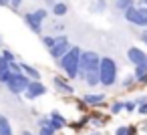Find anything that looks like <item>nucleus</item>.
Here are the masks:
<instances>
[{
  "instance_id": "f257e3e1",
  "label": "nucleus",
  "mask_w": 147,
  "mask_h": 135,
  "mask_svg": "<svg viewBox=\"0 0 147 135\" xmlns=\"http://www.w3.org/2000/svg\"><path fill=\"white\" fill-rule=\"evenodd\" d=\"M81 55H83V49L81 47H77V45H73L71 47V51L61 59V61H57V65H59V69L63 71V75L69 79V81H75V79H79V67H81Z\"/></svg>"
},
{
  "instance_id": "f03ea898",
  "label": "nucleus",
  "mask_w": 147,
  "mask_h": 135,
  "mask_svg": "<svg viewBox=\"0 0 147 135\" xmlns=\"http://www.w3.org/2000/svg\"><path fill=\"white\" fill-rule=\"evenodd\" d=\"M99 73H101V87H113V85H117L119 67H117V61H115V59H111V57H101Z\"/></svg>"
},
{
  "instance_id": "7ed1b4c3",
  "label": "nucleus",
  "mask_w": 147,
  "mask_h": 135,
  "mask_svg": "<svg viewBox=\"0 0 147 135\" xmlns=\"http://www.w3.org/2000/svg\"><path fill=\"white\" fill-rule=\"evenodd\" d=\"M47 16H49V10H47V8H36V10L24 12V14H22V20H24V24L30 28V32L42 36V28H45Z\"/></svg>"
},
{
  "instance_id": "20e7f679",
  "label": "nucleus",
  "mask_w": 147,
  "mask_h": 135,
  "mask_svg": "<svg viewBox=\"0 0 147 135\" xmlns=\"http://www.w3.org/2000/svg\"><path fill=\"white\" fill-rule=\"evenodd\" d=\"M101 65V55L95 53V51H83L81 55V67H79V79L83 81L87 71L93 69V67H99Z\"/></svg>"
},
{
  "instance_id": "39448f33",
  "label": "nucleus",
  "mask_w": 147,
  "mask_h": 135,
  "mask_svg": "<svg viewBox=\"0 0 147 135\" xmlns=\"http://www.w3.org/2000/svg\"><path fill=\"white\" fill-rule=\"evenodd\" d=\"M28 85H30V79H28L24 73H20V75H12L4 87H6V91L12 93V95H24L26 89H28Z\"/></svg>"
},
{
  "instance_id": "423d86ee",
  "label": "nucleus",
  "mask_w": 147,
  "mask_h": 135,
  "mask_svg": "<svg viewBox=\"0 0 147 135\" xmlns=\"http://www.w3.org/2000/svg\"><path fill=\"white\" fill-rule=\"evenodd\" d=\"M71 41H69V36L67 34H57V43L49 49V55H51V59H55V61H61L69 51H71Z\"/></svg>"
},
{
  "instance_id": "0eeeda50",
  "label": "nucleus",
  "mask_w": 147,
  "mask_h": 135,
  "mask_svg": "<svg viewBox=\"0 0 147 135\" xmlns=\"http://www.w3.org/2000/svg\"><path fill=\"white\" fill-rule=\"evenodd\" d=\"M53 87L61 97H73L75 95V87L65 75H55L53 77Z\"/></svg>"
},
{
  "instance_id": "6e6552de",
  "label": "nucleus",
  "mask_w": 147,
  "mask_h": 135,
  "mask_svg": "<svg viewBox=\"0 0 147 135\" xmlns=\"http://www.w3.org/2000/svg\"><path fill=\"white\" fill-rule=\"evenodd\" d=\"M47 85L42 83V81H30V85H28V89H26V93H24V99L26 101H36V99H40L42 95H47Z\"/></svg>"
},
{
  "instance_id": "1a4fd4ad",
  "label": "nucleus",
  "mask_w": 147,
  "mask_h": 135,
  "mask_svg": "<svg viewBox=\"0 0 147 135\" xmlns=\"http://www.w3.org/2000/svg\"><path fill=\"white\" fill-rule=\"evenodd\" d=\"M127 61L133 65V67H139V65H147V53L139 47H131L127 49Z\"/></svg>"
},
{
  "instance_id": "9d476101",
  "label": "nucleus",
  "mask_w": 147,
  "mask_h": 135,
  "mask_svg": "<svg viewBox=\"0 0 147 135\" xmlns=\"http://www.w3.org/2000/svg\"><path fill=\"white\" fill-rule=\"evenodd\" d=\"M123 16H125V20H127L131 26L145 28V24H143V20H141V14H139V8H137V4H135V6H131L129 10H125V12H123Z\"/></svg>"
},
{
  "instance_id": "9b49d317",
  "label": "nucleus",
  "mask_w": 147,
  "mask_h": 135,
  "mask_svg": "<svg viewBox=\"0 0 147 135\" xmlns=\"http://www.w3.org/2000/svg\"><path fill=\"white\" fill-rule=\"evenodd\" d=\"M81 99H83V103H87V107H103L107 101V95L105 93H85Z\"/></svg>"
},
{
  "instance_id": "f8f14e48",
  "label": "nucleus",
  "mask_w": 147,
  "mask_h": 135,
  "mask_svg": "<svg viewBox=\"0 0 147 135\" xmlns=\"http://www.w3.org/2000/svg\"><path fill=\"white\" fill-rule=\"evenodd\" d=\"M49 121H51V127L59 133V131H63L67 125H69V121H67V117L61 113V111H51L49 113Z\"/></svg>"
},
{
  "instance_id": "ddd939ff",
  "label": "nucleus",
  "mask_w": 147,
  "mask_h": 135,
  "mask_svg": "<svg viewBox=\"0 0 147 135\" xmlns=\"http://www.w3.org/2000/svg\"><path fill=\"white\" fill-rule=\"evenodd\" d=\"M83 81L87 83V87H99V85H101V73H99V67L89 69Z\"/></svg>"
},
{
  "instance_id": "4468645a",
  "label": "nucleus",
  "mask_w": 147,
  "mask_h": 135,
  "mask_svg": "<svg viewBox=\"0 0 147 135\" xmlns=\"http://www.w3.org/2000/svg\"><path fill=\"white\" fill-rule=\"evenodd\" d=\"M20 67H22V73H24L30 81H42V75H40V71H38L34 65H28V63L20 61Z\"/></svg>"
},
{
  "instance_id": "2eb2a0df",
  "label": "nucleus",
  "mask_w": 147,
  "mask_h": 135,
  "mask_svg": "<svg viewBox=\"0 0 147 135\" xmlns=\"http://www.w3.org/2000/svg\"><path fill=\"white\" fill-rule=\"evenodd\" d=\"M10 77H12V73H10V65H8L2 57H0V85H6Z\"/></svg>"
},
{
  "instance_id": "dca6fc26",
  "label": "nucleus",
  "mask_w": 147,
  "mask_h": 135,
  "mask_svg": "<svg viewBox=\"0 0 147 135\" xmlns=\"http://www.w3.org/2000/svg\"><path fill=\"white\" fill-rule=\"evenodd\" d=\"M0 135H14L10 119L6 115H2V113H0Z\"/></svg>"
},
{
  "instance_id": "f3484780",
  "label": "nucleus",
  "mask_w": 147,
  "mask_h": 135,
  "mask_svg": "<svg viewBox=\"0 0 147 135\" xmlns=\"http://www.w3.org/2000/svg\"><path fill=\"white\" fill-rule=\"evenodd\" d=\"M51 12H53L57 18H61V16H65V14L69 12V6H67V2H61V0H59V2L51 8Z\"/></svg>"
},
{
  "instance_id": "a211bd4d",
  "label": "nucleus",
  "mask_w": 147,
  "mask_h": 135,
  "mask_svg": "<svg viewBox=\"0 0 147 135\" xmlns=\"http://www.w3.org/2000/svg\"><path fill=\"white\" fill-rule=\"evenodd\" d=\"M89 123H91V113H85V115H81V119H79L77 123H71V127H73L75 131H79V129L87 127Z\"/></svg>"
},
{
  "instance_id": "6ab92c4d",
  "label": "nucleus",
  "mask_w": 147,
  "mask_h": 135,
  "mask_svg": "<svg viewBox=\"0 0 147 135\" xmlns=\"http://www.w3.org/2000/svg\"><path fill=\"white\" fill-rule=\"evenodd\" d=\"M133 77L137 83H141L145 77H147V65H139V67H133Z\"/></svg>"
},
{
  "instance_id": "aec40b11",
  "label": "nucleus",
  "mask_w": 147,
  "mask_h": 135,
  "mask_svg": "<svg viewBox=\"0 0 147 135\" xmlns=\"http://www.w3.org/2000/svg\"><path fill=\"white\" fill-rule=\"evenodd\" d=\"M121 111H125V101H119V99H115V101L109 105V113H111V115H119Z\"/></svg>"
},
{
  "instance_id": "412c9836",
  "label": "nucleus",
  "mask_w": 147,
  "mask_h": 135,
  "mask_svg": "<svg viewBox=\"0 0 147 135\" xmlns=\"http://www.w3.org/2000/svg\"><path fill=\"white\" fill-rule=\"evenodd\" d=\"M131 6H135V0H115V8H117L119 12H125V10H129Z\"/></svg>"
},
{
  "instance_id": "4be33fe9",
  "label": "nucleus",
  "mask_w": 147,
  "mask_h": 135,
  "mask_svg": "<svg viewBox=\"0 0 147 135\" xmlns=\"http://www.w3.org/2000/svg\"><path fill=\"white\" fill-rule=\"evenodd\" d=\"M107 0H93V4H91V12H105L107 10Z\"/></svg>"
},
{
  "instance_id": "5701e85b",
  "label": "nucleus",
  "mask_w": 147,
  "mask_h": 135,
  "mask_svg": "<svg viewBox=\"0 0 147 135\" xmlns=\"http://www.w3.org/2000/svg\"><path fill=\"white\" fill-rule=\"evenodd\" d=\"M40 43H42V45H45V49L49 51V49L57 43V34H42V36H40Z\"/></svg>"
},
{
  "instance_id": "b1692460",
  "label": "nucleus",
  "mask_w": 147,
  "mask_h": 135,
  "mask_svg": "<svg viewBox=\"0 0 147 135\" xmlns=\"http://www.w3.org/2000/svg\"><path fill=\"white\" fill-rule=\"evenodd\" d=\"M0 57H2L6 63H16L18 59H16V55L10 51V49H2V51H0Z\"/></svg>"
},
{
  "instance_id": "393cba45",
  "label": "nucleus",
  "mask_w": 147,
  "mask_h": 135,
  "mask_svg": "<svg viewBox=\"0 0 147 135\" xmlns=\"http://www.w3.org/2000/svg\"><path fill=\"white\" fill-rule=\"evenodd\" d=\"M107 121H109V119H105L103 115H99V113H91V123H93L95 127H103Z\"/></svg>"
},
{
  "instance_id": "a878e982",
  "label": "nucleus",
  "mask_w": 147,
  "mask_h": 135,
  "mask_svg": "<svg viewBox=\"0 0 147 135\" xmlns=\"http://www.w3.org/2000/svg\"><path fill=\"white\" fill-rule=\"evenodd\" d=\"M135 83H137V81H135V77H133V73H131V75H127V77H125V79L121 81V87L129 91V89H131V87H133Z\"/></svg>"
},
{
  "instance_id": "bb28decb",
  "label": "nucleus",
  "mask_w": 147,
  "mask_h": 135,
  "mask_svg": "<svg viewBox=\"0 0 147 135\" xmlns=\"http://www.w3.org/2000/svg\"><path fill=\"white\" fill-rule=\"evenodd\" d=\"M51 125V121H49V115H40L38 119H36V127L38 129H42V127H49Z\"/></svg>"
},
{
  "instance_id": "cd10ccee",
  "label": "nucleus",
  "mask_w": 147,
  "mask_h": 135,
  "mask_svg": "<svg viewBox=\"0 0 147 135\" xmlns=\"http://www.w3.org/2000/svg\"><path fill=\"white\" fill-rule=\"evenodd\" d=\"M125 111H127V113H135V111H137V103H135V99L125 101Z\"/></svg>"
},
{
  "instance_id": "c85d7f7f",
  "label": "nucleus",
  "mask_w": 147,
  "mask_h": 135,
  "mask_svg": "<svg viewBox=\"0 0 147 135\" xmlns=\"http://www.w3.org/2000/svg\"><path fill=\"white\" fill-rule=\"evenodd\" d=\"M8 65H10V73H12V75H20V73H22L20 61H16V63H8Z\"/></svg>"
},
{
  "instance_id": "c756f323",
  "label": "nucleus",
  "mask_w": 147,
  "mask_h": 135,
  "mask_svg": "<svg viewBox=\"0 0 147 135\" xmlns=\"http://www.w3.org/2000/svg\"><path fill=\"white\" fill-rule=\"evenodd\" d=\"M137 8H139V14H141V20H143V24H145V28H147V6H143V4H139Z\"/></svg>"
},
{
  "instance_id": "7c9ffc66",
  "label": "nucleus",
  "mask_w": 147,
  "mask_h": 135,
  "mask_svg": "<svg viewBox=\"0 0 147 135\" xmlns=\"http://www.w3.org/2000/svg\"><path fill=\"white\" fill-rule=\"evenodd\" d=\"M113 135H129V125H119Z\"/></svg>"
},
{
  "instance_id": "2f4dec72",
  "label": "nucleus",
  "mask_w": 147,
  "mask_h": 135,
  "mask_svg": "<svg viewBox=\"0 0 147 135\" xmlns=\"http://www.w3.org/2000/svg\"><path fill=\"white\" fill-rule=\"evenodd\" d=\"M87 109H89V107H87V103H83V99H79V101H77V111H81V113L85 115V113H87Z\"/></svg>"
},
{
  "instance_id": "473e14b6",
  "label": "nucleus",
  "mask_w": 147,
  "mask_h": 135,
  "mask_svg": "<svg viewBox=\"0 0 147 135\" xmlns=\"http://www.w3.org/2000/svg\"><path fill=\"white\" fill-rule=\"evenodd\" d=\"M38 133H42V135H57V131L49 125V127H42V129H38Z\"/></svg>"
},
{
  "instance_id": "72a5a7b5",
  "label": "nucleus",
  "mask_w": 147,
  "mask_h": 135,
  "mask_svg": "<svg viewBox=\"0 0 147 135\" xmlns=\"http://www.w3.org/2000/svg\"><path fill=\"white\" fill-rule=\"evenodd\" d=\"M22 2H24V0H10V8H14V10H18V8L22 6Z\"/></svg>"
},
{
  "instance_id": "f704fd0d",
  "label": "nucleus",
  "mask_w": 147,
  "mask_h": 135,
  "mask_svg": "<svg viewBox=\"0 0 147 135\" xmlns=\"http://www.w3.org/2000/svg\"><path fill=\"white\" fill-rule=\"evenodd\" d=\"M137 113H139V115H147V103L139 105V107H137Z\"/></svg>"
},
{
  "instance_id": "c9c22d12",
  "label": "nucleus",
  "mask_w": 147,
  "mask_h": 135,
  "mask_svg": "<svg viewBox=\"0 0 147 135\" xmlns=\"http://www.w3.org/2000/svg\"><path fill=\"white\" fill-rule=\"evenodd\" d=\"M139 38H141V43H143V45H147V28H143V30H141V36H139Z\"/></svg>"
},
{
  "instance_id": "e433bc0d",
  "label": "nucleus",
  "mask_w": 147,
  "mask_h": 135,
  "mask_svg": "<svg viewBox=\"0 0 147 135\" xmlns=\"http://www.w3.org/2000/svg\"><path fill=\"white\" fill-rule=\"evenodd\" d=\"M0 6H4V8H10V0H0Z\"/></svg>"
},
{
  "instance_id": "4c0bfd02",
  "label": "nucleus",
  "mask_w": 147,
  "mask_h": 135,
  "mask_svg": "<svg viewBox=\"0 0 147 135\" xmlns=\"http://www.w3.org/2000/svg\"><path fill=\"white\" fill-rule=\"evenodd\" d=\"M45 4H47V6H51V8H53V6H55V4H57V0H45Z\"/></svg>"
},
{
  "instance_id": "58836bf2",
  "label": "nucleus",
  "mask_w": 147,
  "mask_h": 135,
  "mask_svg": "<svg viewBox=\"0 0 147 135\" xmlns=\"http://www.w3.org/2000/svg\"><path fill=\"white\" fill-rule=\"evenodd\" d=\"M141 129H143V131H147V119H145V121L141 123Z\"/></svg>"
},
{
  "instance_id": "ea45409f",
  "label": "nucleus",
  "mask_w": 147,
  "mask_h": 135,
  "mask_svg": "<svg viewBox=\"0 0 147 135\" xmlns=\"http://www.w3.org/2000/svg\"><path fill=\"white\" fill-rule=\"evenodd\" d=\"M89 135H103V133H101V131H91Z\"/></svg>"
},
{
  "instance_id": "a19ab883",
  "label": "nucleus",
  "mask_w": 147,
  "mask_h": 135,
  "mask_svg": "<svg viewBox=\"0 0 147 135\" xmlns=\"http://www.w3.org/2000/svg\"><path fill=\"white\" fill-rule=\"evenodd\" d=\"M20 135H34V133H30V131H22Z\"/></svg>"
},
{
  "instance_id": "79ce46f5",
  "label": "nucleus",
  "mask_w": 147,
  "mask_h": 135,
  "mask_svg": "<svg viewBox=\"0 0 147 135\" xmlns=\"http://www.w3.org/2000/svg\"><path fill=\"white\" fill-rule=\"evenodd\" d=\"M141 4H143V6H147V0H141Z\"/></svg>"
},
{
  "instance_id": "37998d69",
  "label": "nucleus",
  "mask_w": 147,
  "mask_h": 135,
  "mask_svg": "<svg viewBox=\"0 0 147 135\" xmlns=\"http://www.w3.org/2000/svg\"><path fill=\"white\" fill-rule=\"evenodd\" d=\"M38 2H45V0H38Z\"/></svg>"
},
{
  "instance_id": "c03bdc74",
  "label": "nucleus",
  "mask_w": 147,
  "mask_h": 135,
  "mask_svg": "<svg viewBox=\"0 0 147 135\" xmlns=\"http://www.w3.org/2000/svg\"><path fill=\"white\" fill-rule=\"evenodd\" d=\"M36 135H42V133H36Z\"/></svg>"
}]
</instances>
